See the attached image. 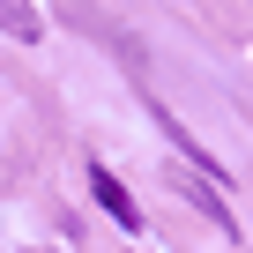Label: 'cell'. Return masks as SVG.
Returning <instances> with one entry per match:
<instances>
[{
	"label": "cell",
	"instance_id": "cell-1",
	"mask_svg": "<svg viewBox=\"0 0 253 253\" xmlns=\"http://www.w3.org/2000/svg\"><path fill=\"white\" fill-rule=\"evenodd\" d=\"M171 186H179V194H186V201H194V209H201V216H209L223 238H238V216H231V201L216 194V179H209V171H179Z\"/></svg>",
	"mask_w": 253,
	"mask_h": 253
},
{
	"label": "cell",
	"instance_id": "cell-2",
	"mask_svg": "<svg viewBox=\"0 0 253 253\" xmlns=\"http://www.w3.org/2000/svg\"><path fill=\"white\" fill-rule=\"evenodd\" d=\"M0 38H15V45H38V38H45V15L30 8V0H0Z\"/></svg>",
	"mask_w": 253,
	"mask_h": 253
},
{
	"label": "cell",
	"instance_id": "cell-3",
	"mask_svg": "<svg viewBox=\"0 0 253 253\" xmlns=\"http://www.w3.org/2000/svg\"><path fill=\"white\" fill-rule=\"evenodd\" d=\"M89 186H97V201H104V209H112V216H119L126 231H142V209H134V194H126V186H119V179H112L104 164L89 171Z\"/></svg>",
	"mask_w": 253,
	"mask_h": 253
}]
</instances>
